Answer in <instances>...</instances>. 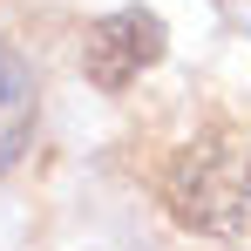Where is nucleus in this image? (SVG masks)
<instances>
[{
	"label": "nucleus",
	"instance_id": "7ed1b4c3",
	"mask_svg": "<svg viewBox=\"0 0 251 251\" xmlns=\"http://www.w3.org/2000/svg\"><path fill=\"white\" fill-rule=\"evenodd\" d=\"M34 109H41L34 68L0 41V176L21 163V150H27V136H34Z\"/></svg>",
	"mask_w": 251,
	"mask_h": 251
},
{
	"label": "nucleus",
	"instance_id": "f257e3e1",
	"mask_svg": "<svg viewBox=\"0 0 251 251\" xmlns=\"http://www.w3.org/2000/svg\"><path fill=\"white\" fill-rule=\"evenodd\" d=\"M156 197L197 238H251V129L217 109L183 123L156 156Z\"/></svg>",
	"mask_w": 251,
	"mask_h": 251
},
{
	"label": "nucleus",
	"instance_id": "f03ea898",
	"mask_svg": "<svg viewBox=\"0 0 251 251\" xmlns=\"http://www.w3.org/2000/svg\"><path fill=\"white\" fill-rule=\"evenodd\" d=\"M156 61H163V21L143 14V7H123V14L95 21L82 34V68H88V82L109 88V95L143 82V68H156Z\"/></svg>",
	"mask_w": 251,
	"mask_h": 251
}]
</instances>
